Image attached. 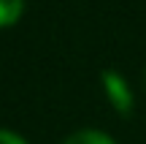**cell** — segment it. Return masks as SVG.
Listing matches in <instances>:
<instances>
[{
    "instance_id": "1",
    "label": "cell",
    "mask_w": 146,
    "mask_h": 144,
    "mask_svg": "<svg viewBox=\"0 0 146 144\" xmlns=\"http://www.w3.org/2000/svg\"><path fill=\"white\" fill-rule=\"evenodd\" d=\"M100 82H103L106 98H108L111 106H114L119 114H130L133 112V90H130V84H127L125 76H122L119 71H103Z\"/></svg>"
},
{
    "instance_id": "2",
    "label": "cell",
    "mask_w": 146,
    "mask_h": 144,
    "mask_svg": "<svg viewBox=\"0 0 146 144\" xmlns=\"http://www.w3.org/2000/svg\"><path fill=\"white\" fill-rule=\"evenodd\" d=\"M62 144H116V141L111 139L108 133H103V131L84 128V131H76V133H70Z\"/></svg>"
},
{
    "instance_id": "3",
    "label": "cell",
    "mask_w": 146,
    "mask_h": 144,
    "mask_svg": "<svg viewBox=\"0 0 146 144\" xmlns=\"http://www.w3.org/2000/svg\"><path fill=\"white\" fill-rule=\"evenodd\" d=\"M22 8H25V0H0V27L14 25L22 16Z\"/></svg>"
},
{
    "instance_id": "4",
    "label": "cell",
    "mask_w": 146,
    "mask_h": 144,
    "mask_svg": "<svg viewBox=\"0 0 146 144\" xmlns=\"http://www.w3.org/2000/svg\"><path fill=\"white\" fill-rule=\"evenodd\" d=\"M0 144H27L22 136H16V133H11V131H3L0 128Z\"/></svg>"
}]
</instances>
